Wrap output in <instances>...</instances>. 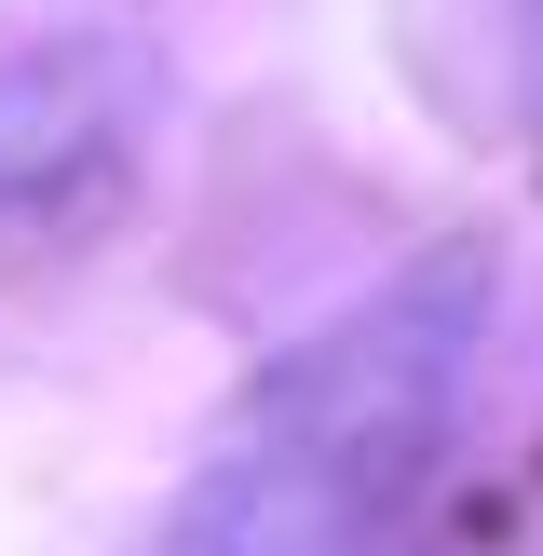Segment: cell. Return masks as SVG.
Returning a JSON list of instances; mask_svg holds the SVG:
<instances>
[{
	"mask_svg": "<svg viewBox=\"0 0 543 556\" xmlns=\"http://www.w3.org/2000/svg\"><path fill=\"white\" fill-rule=\"evenodd\" d=\"M489 313H503V286L476 244L407 258L380 299H353L326 340H299L231 407V434L204 448L150 556H367L380 516L421 489L434 434L489 353Z\"/></svg>",
	"mask_w": 543,
	"mask_h": 556,
	"instance_id": "1",
	"label": "cell"
},
{
	"mask_svg": "<svg viewBox=\"0 0 543 556\" xmlns=\"http://www.w3.org/2000/svg\"><path fill=\"white\" fill-rule=\"evenodd\" d=\"M516 68H530V109H543V0H516Z\"/></svg>",
	"mask_w": 543,
	"mask_h": 556,
	"instance_id": "2",
	"label": "cell"
}]
</instances>
